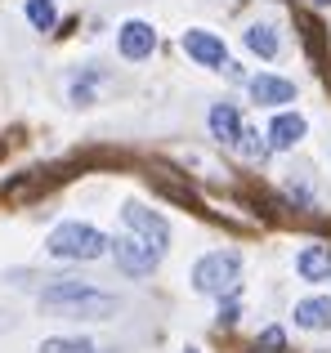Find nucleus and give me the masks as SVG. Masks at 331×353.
<instances>
[{"label": "nucleus", "mask_w": 331, "mask_h": 353, "mask_svg": "<svg viewBox=\"0 0 331 353\" xmlns=\"http://www.w3.org/2000/svg\"><path fill=\"white\" fill-rule=\"evenodd\" d=\"M41 304L54 309V313H63V318H90V322H103L121 309L117 295L99 291V286H90V282H77V277H59L54 286H45Z\"/></svg>", "instance_id": "nucleus-1"}, {"label": "nucleus", "mask_w": 331, "mask_h": 353, "mask_svg": "<svg viewBox=\"0 0 331 353\" xmlns=\"http://www.w3.org/2000/svg\"><path fill=\"white\" fill-rule=\"evenodd\" d=\"M45 250H50L54 259H99L112 250V241L99 233L94 224H81V219H68V224H59L50 237H45Z\"/></svg>", "instance_id": "nucleus-2"}, {"label": "nucleus", "mask_w": 331, "mask_h": 353, "mask_svg": "<svg viewBox=\"0 0 331 353\" xmlns=\"http://www.w3.org/2000/svg\"><path fill=\"white\" fill-rule=\"evenodd\" d=\"M237 273H242V255L237 250H210V255H201L192 264V286L201 295H219L224 300V291H237Z\"/></svg>", "instance_id": "nucleus-3"}, {"label": "nucleus", "mask_w": 331, "mask_h": 353, "mask_svg": "<svg viewBox=\"0 0 331 353\" xmlns=\"http://www.w3.org/2000/svg\"><path fill=\"white\" fill-rule=\"evenodd\" d=\"M121 219H126V228H130L139 241H148L152 250H161V255H166V241H170V224H166V215H157V210H148V206H139V201H126Z\"/></svg>", "instance_id": "nucleus-4"}, {"label": "nucleus", "mask_w": 331, "mask_h": 353, "mask_svg": "<svg viewBox=\"0 0 331 353\" xmlns=\"http://www.w3.org/2000/svg\"><path fill=\"white\" fill-rule=\"evenodd\" d=\"M112 259H117V268H121L126 277H148L152 268L161 264V250H152L148 241H139V237H117L112 241Z\"/></svg>", "instance_id": "nucleus-5"}, {"label": "nucleus", "mask_w": 331, "mask_h": 353, "mask_svg": "<svg viewBox=\"0 0 331 353\" xmlns=\"http://www.w3.org/2000/svg\"><path fill=\"white\" fill-rule=\"evenodd\" d=\"M179 45H183V54H188L192 63H201V68H219V72H224L228 50H224V41H219L215 32H206V27H188V32L179 36Z\"/></svg>", "instance_id": "nucleus-6"}, {"label": "nucleus", "mask_w": 331, "mask_h": 353, "mask_svg": "<svg viewBox=\"0 0 331 353\" xmlns=\"http://www.w3.org/2000/svg\"><path fill=\"white\" fill-rule=\"evenodd\" d=\"M117 50H121L126 63L148 59V54L157 50V32H152V23H143V18H126V23L117 27Z\"/></svg>", "instance_id": "nucleus-7"}, {"label": "nucleus", "mask_w": 331, "mask_h": 353, "mask_svg": "<svg viewBox=\"0 0 331 353\" xmlns=\"http://www.w3.org/2000/svg\"><path fill=\"white\" fill-rule=\"evenodd\" d=\"M246 90H251V99L260 108H282V103H291V99H296V85H291V81H282V77H269V72L251 77V81H246Z\"/></svg>", "instance_id": "nucleus-8"}, {"label": "nucleus", "mask_w": 331, "mask_h": 353, "mask_svg": "<svg viewBox=\"0 0 331 353\" xmlns=\"http://www.w3.org/2000/svg\"><path fill=\"white\" fill-rule=\"evenodd\" d=\"M296 273L305 277V282H331V246L309 241V246L296 255Z\"/></svg>", "instance_id": "nucleus-9"}, {"label": "nucleus", "mask_w": 331, "mask_h": 353, "mask_svg": "<svg viewBox=\"0 0 331 353\" xmlns=\"http://www.w3.org/2000/svg\"><path fill=\"white\" fill-rule=\"evenodd\" d=\"M206 121H210V134H215L219 143H228V148H237V143H242V134H246V130H242V112H237L233 103H215Z\"/></svg>", "instance_id": "nucleus-10"}, {"label": "nucleus", "mask_w": 331, "mask_h": 353, "mask_svg": "<svg viewBox=\"0 0 331 353\" xmlns=\"http://www.w3.org/2000/svg\"><path fill=\"white\" fill-rule=\"evenodd\" d=\"M291 318H296L300 331H327L331 327V300H327V295H309V300L296 304Z\"/></svg>", "instance_id": "nucleus-11"}, {"label": "nucleus", "mask_w": 331, "mask_h": 353, "mask_svg": "<svg viewBox=\"0 0 331 353\" xmlns=\"http://www.w3.org/2000/svg\"><path fill=\"white\" fill-rule=\"evenodd\" d=\"M305 134H309V121L300 117V112H278V117H273V125H269V143L273 148H296Z\"/></svg>", "instance_id": "nucleus-12"}, {"label": "nucleus", "mask_w": 331, "mask_h": 353, "mask_svg": "<svg viewBox=\"0 0 331 353\" xmlns=\"http://www.w3.org/2000/svg\"><path fill=\"white\" fill-rule=\"evenodd\" d=\"M246 50H251V54H260V59H278L282 41H278V32H273V27L255 23V27H246Z\"/></svg>", "instance_id": "nucleus-13"}, {"label": "nucleus", "mask_w": 331, "mask_h": 353, "mask_svg": "<svg viewBox=\"0 0 331 353\" xmlns=\"http://www.w3.org/2000/svg\"><path fill=\"white\" fill-rule=\"evenodd\" d=\"M27 23H32L36 32H54V23H59L54 0H27Z\"/></svg>", "instance_id": "nucleus-14"}, {"label": "nucleus", "mask_w": 331, "mask_h": 353, "mask_svg": "<svg viewBox=\"0 0 331 353\" xmlns=\"http://www.w3.org/2000/svg\"><path fill=\"white\" fill-rule=\"evenodd\" d=\"M41 353H94L90 340H77V336H50L41 345Z\"/></svg>", "instance_id": "nucleus-15"}, {"label": "nucleus", "mask_w": 331, "mask_h": 353, "mask_svg": "<svg viewBox=\"0 0 331 353\" xmlns=\"http://www.w3.org/2000/svg\"><path fill=\"white\" fill-rule=\"evenodd\" d=\"M287 349V336H282V327H264V336L255 340V353H282Z\"/></svg>", "instance_id": "nucleus-16"}, {"label": "nucleus", "mask_w": 331, "mask_h": 353, "mask_svg": "<svg viewBox=\"0 0 331 353\" xmlns=\"http://www.w3.org/2000/svg\"><path fill=\"white\" fill-rule=\"evenodd\" d=\"M264 139H269V134H264ZM264 139L255 134V130H246V134H242V143H237V148H242L246 157H264V152L273 148V143H264Z\"/></svg>", "instance_id": "nucleus-17"}, {"label": "nucleus", "mask_w": 331, "mask_h": 353, "mask_svg": "<svg viewBox=\"0 0 331 353\" xmlns=\"http://www.w3.org/2000/svg\"><path fill=\"white\" fill-rule=\"evenodd\" d=\"M219 322H228V327H233V322H237V300L219 304Z\"/></svg>", "instance_id": "nucleus-18"}, {"label": "nucleus", "mask_w": 331, "mask_h": 353, "mask_svg": "<svg viewBox=\"0 0 331 353\" xmlns=\"http://www.w3.org/2000/svg\"><path fill=\"white\" fill-rule=\"evenodd\" d=\"M314 5H331V0H314Z\"/></svg>", "instance_id": "nucleus-19"}, {"label": "nucleus", "mask_w": 331, "mask_h": 353, "mask_svg": "<svg viewBox=\"0 0 331 353\" xmlns=\"http://www.w3.org/2000/svg\"><path fill=\"white\" fill-rule=\"evenodd\" d=\"M183 353H201V349H183Z\"/></svg>", "instance_id": "nucleus-20"}]
</instances>
